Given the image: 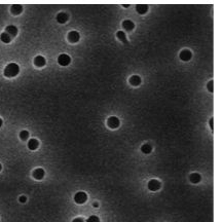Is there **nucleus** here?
Listing matches in <instances>:
<instances>
[{"label": "nucleus", "instance_id": "423d86ee", "mask_svg": "<svg viewBox=\"0 0 221 222\" xmlns=\"http://www.w3.org/2000/svg\"><path fill=\"white\" fill-rule=\"evenodd\" d=\"M191 57H192V54L190 53V50H188V49H183L182 52L180 53V59L182 61L187 62L190 60Z\"/></svg>", "mask_w": 221, "mask_h": 222}, {"label": "nucleus", "instance_id": "a211bd4d", "mask_svg": "<svg viewBox=\"0 0 221 222\" xmlns=\"http://www.w3.org/2000/svg\"><path fill=\"white\" fill-rule=\"evenodd\" d=\"M141 151H142L143 153H145V154H149L152 151L151 145H150V144H144V145H142V146H141Z\"/></svg>", "mask_w": 221, "mask_h": 222}, {"label": "nucleus", "instance_id": "ddd939ff", "mask_svg": "<svg viewBox=\"0 0 221 222\" xmlns=\"http://www.w3.org/2000/svg\"><path fill=\"white\" fill-rule=\"evenodd\" d=\"M123 27L126 30H127V31H131V30L134 29L135 24L133 23L132 21H130V20H126V21H123Z\"/></svg>", "mask_w": 221, "mask_h": 222}, {"label": "nucleus", "instance_id": "f03ea898", "mask_svg": "<svg viewBox=\"0 0 221 222\" xmlns=\"http://www.w3.org/2000/svg\"><path fill=\"white\" fill-rule=\"evenodd\" d=\"M87 199V195L83 191H79L74 195V201L77 204H84Z\"/></svg>", "mask_w": 221, "mask_h": 222}, {"label": "nucleus", "instance_id": "c85d7f7f", "mask_svg": "<svg viewBox=\"0 0 221 222\" xmlns=\"http://www.w3.org/2000/svg\"><path fill=\"white\" fill-rule=\"evenodd\" d=\"M1 169H2V167H1V165H0V171H1Z\"/></svg>", "mask_w": 221, "mask_h": 222}, {"label": "nucleus", "instance_id": "39448f33", "mask_svg": "<svg viewBox=\"0 0 221 222\" xmlns=\"http://www.w3.org/2000/svg\"><path fill=\"white\" fill-rule=\"evenodd\" d=\"M160 188V182L155 179H152L148 182V189H150L151 191H157Z\"/></svg>", "mask_w": 221, "mask_h": 222}, {"label": "nucleus", "instance_id": "5701e85b", "mask_svg": "<svg viewBox=\"0 0 221 222\" xmlns=\"http://www.w3.org/2000/svg\"><path fill=\"white\" fill-rule=\"evenodd\" d=\"M208 89H209V91H210L211 93H213V80H211V81H209V83H208Z\"/></svg>", "mask_w": 221, "mask_h": 222}, {"label": "nucleus", "instance_id": "393cba45", "mask_svg": "<svg viewBox=\"0 0 221 222\" xmlns=\"http://www.w3.org/2000/svg\"><path fill=\"white\" fill-rule=\"evenodd\" d=\"M72 222H84L83 218H75Z\"/></svg>", "mask_w": 221, "mask_h": 222}, {"label": "nucleus", "instance_id": "2eb2a0df", "mask_svg": "<svg viewBox=\"0 0 221 222\" xmlns=\"http://www.w3.org/2000/svg\"><path fill=\"white\" fill-rule=\"evenodd\" d=\"M201 179H202V177H201L200 174L197 173H192L190 176H189V180H190L192 183H199L201 181Z\"/></svg>", "mask_w": 221, "mask_h": 222}, {"label": "nucleus", "instance_id": "4be33fe9", "mask_svg": "<svg viewBox=\"0 0 221 222\" xmlns=\"http://www.w3.org/2000/svg\"><path fill=\"white\" fill-rule=\"evenodd\" d=\"M87 222H100V219H99V217H97V216L93 215V216H90V217L87 218Z\"/></svg>", "mask_w": 221, "mask_h": 222}, {"label": "nucleus", "instance_id": "bb28decb", "mask_svg": "<svg viewBox=\"0 0 221 222\" xmlns=\"http://www.w3.org/2000/svg\"><path fill=\"white\" fill-rule=\"evenodd\" d=\"M94 207H95V208H97V207H99V205H98V203H94Z\"/></svg>", "mask_w": 221, "mask_h": 222}, {"label": "nucleus", "instance_id": "0eeeda50", "mask_svg": "<svg viewBox=\"0 0 221 222\" xmlns=\"http://www.w3.org/2000/svg\"><path fill=\"white\" fill-rule=\"evenodd\" d=\"M44 170L41 168H38V169H35V170L33 171V177L35 179H37V180H41L42 178L44 177Z\"/></svg>", "mask_w": 221, "mask_h": 222}, {"label": "nucleus", "instance_id": "9b49d317", "mask_svg": "<svg viewBox=\"0 0 221 222\" xmlns=\"http://www.w3.org/2000/svg\"><path fill=\"white\" fill-rule=\"evenodd\" d=\"M38 145H39V143L36 139H31V140H29V142H28V148H29L30 150H36L38 148Z\"/></svg>", "mask_w": 221, "mask_h": 222}, {"label": "nucleus", "instance_id": "1a4fd4ad", "mask_svg": "<svg viewBox=\"0 0 221 222\" xmlns=\"http://www.w3.org/2000/svg\"><path fill=\"white\" fill-rule=\"evenodd\" d=\"M5 32H6L10 37L11 36H16L18 34V28L16 26H13V25H8L6 27V29H5Z\"/></svg>", "mask_w": 221, "mask_h": 222}, {"label": "nucleus", "instance_id": "f257e3e1", "mask_svg": "<svg viewBox=\"0 0 221 222\" xmlns=\"http://www.w3.org/2000/svg\"><path fill=\"white\" fill-rule=\"evenodd\" d=\"M20 67L16 63H9L4 69V75L6 77H15L19 74Z\"/></svg>", "mask_w": 221, "mask_h": 222}, {"label": "nucleus", "instance_id": "412c9836", "mask_svg": "<svg viewBox=\"0 0 221 222\" xmlns=\"http://www.w3.org/2000/svg\"><path fill=\"white\" fill-rule=\"evenodd\" d=\"M20 138H21L22 140H28V138H29V132L28 131H22L21 133H20Z\"/></svg>", "mask_w": 221, "mask_h": 222}, {"label": "nucleus", "instance_id": "4468645a", "mask_svg": "<svg viewBox=\"0 0 221 222\" xmlns=\"http://www.w3.org/2000/svg\"><path fill=\"white\" fill-rule=\"evenodd\" d=\"M57 21H58L59 23H61V24L66 23V22L68 21V15H67V13H60L58 16H57Z\"/></svg>", "mask_w": 221, "mask_h": 222}, {"label": "nucleus", "instance_id": "a878e982", "mask_svg": "<svg viewBox=\"0 0 221 222\" xmlns=\"http://www.w3.org/2000/svg\"><path fill=\"white\" fill-rule=\"evenodd\" d=\"M210 128H211V130L213 131V118L210 119Z\"/></svg>", "mask_w": 221, "mask_h": 222}, {"label": "nucleus", "instance_id": "dca6fc26", "mask_svg": "<svg viewBox=\"0 0 221 222\" xmlns=\"http://www.w3.org/2000/svg\"><path fill=\"white\" fill-rule=\"evenodd\" d=\"M23 10V6L20 4H13L11 5V13H13V15H19V13H21Z\"/></svg>", "mask_w": 221, "mask_h": 222}, {"label": "nucleus", "instance_id": "7ed1b4c3", "mask_svg": "<svg viewBox=\"0 0 221 222\" xmlns=\"http://www.w3.org/2000/svg\"><path fill=\"white\" fill-rule=\"evenodd\" d=\"M70 62H71V59L66 54H62L58 57V63L61 66H68L70 64Z\"/></svg>", "mask_w": 221, "mask_h": 222}, {"label": "nucleus", "instance_id": "b1692460", "mask_svg": "<svg viewBox=\"0 0 221 222\" xmlns=\"http://www.w3.org/2000/svg\"><path fill=\"white\" fill-rule=\"evenodd\" d=\"M19 201H20V203H26L27 198H26V196H24V195H22V196H20Z\"/></svg>", "mask_w": 221, "mask_h": 222}, {"label": "nucleus", "instance_id": "f8f14e48", "mask_svg": "<svg viewBox=\"0 0 221 222\" xmlns=\"http://www.w3.org/2000/svg\"><path fill=\"white\" fill-rule=\"evenodd\" d=\"M130 83H131L132 86H140V83H141L140 76H138V75H133V76L130 78Z\"/></svg>", "mask_w": 221, "mask_h": 222}, {"label": "nucleus", "instance_id": "9d476101", "mask_svg": "<svg viewBox=\"0 0 221 222\" xmlns=\"http://www.w3.org/2000/svg\"><path fill=\"white\" fill-rule=\"evenodd\" d=\"M46 63L45 59L42 57V56H37L35 59H34V64H35L37 67H43Z\"/></svg>", "mask_w": 221, "mask_h": 222}, {"label": "nucleus", "instance_id": "6ab92c4d", "mask_svg": "<svg viewBox=\"0 0 221 222\" xmlns=\"http://www.w3.org/2000/svg\"><path fill=\"white\" fill-rule=\"evenodd\" d=\"M0 38H1V40L4 42V43H9L10 40H11V37L9 35L7 34L6 32H4V33H2L1 35H0Z\"/></svg>", "mask_w": 221, "mask_h": 222}, {"label": "nucleus", "instance_id": "20e7f679", "mask_svg": "<svg viewBox=\"0 0 221 222\" xmlns=\"http://www.w3.org/2000/svg\"><path fill=\"white\" fill-rule=\"evenodd\" d=\"M107 125L110 129H117L118 126H120V119L117 118V117L115 116H111L109 117L108 120H107Z\"/></svg>", "mask_w": 221, "mask_h": 222}, {"label": "nucleus", "instance_id": "aec40b11", "mask_svg": "<svg viewBox=\"0 0 221 222\" xmlns=\"http://www.w3.org/2000/svg\"><path fill=\"white\" fill-rule=\"evenodd\" d=\"M116 36H117V38L120 39V41L124 42V43H127V37H126V34L123 32V31H118L117 33H116Z\"/></svg>", "mask_w": 221, "mask_h": 222}, {"label": "nucleus", "instance_id": "cd10ccee", "mask_svg": "<svg viewBox=\"0 0 221 222\" xmlns=\"http://www.w3.org/2000/svg\"><path fill=\"white\" fill-rule=\"evenodd\" d=\"M2 123H3V122H2V119L0 118V128H1V126H2Z\"/></svg>", "mask_w": 221, "mask_h": 222}, {"label": "nucleus", "instance_id": "6e6552de", "mask_svg": "<svg viewBox=\"0 0 221 222\" xmlns=\"http://www.w3.org/2000/svg\"><path fill=\"white\" fill-rule=\"evenodd\" d=\"M79 33L77 31H71V32H69V34H68V39H69L70 42H73V43H75V42H77L79 40Z\"/></svg>", "mask_w": 221, "mask_h": 222}, {"label": "nucleus", "instance_id": "f3484780", "mask_svg": "<svg viewBox=\"0 0 221 222\" xmlns=\"http://www.w3.org/2000/svg\"><path fill=\"white\" fill-rule=\"evenodd\" d=\"M136 7H137V12L140 13V15H144V13H146L147 10H148V6H147L146 4H138Z\"/></svg>", "mask_w": 221, "mask_h": 222}]
</instances>
